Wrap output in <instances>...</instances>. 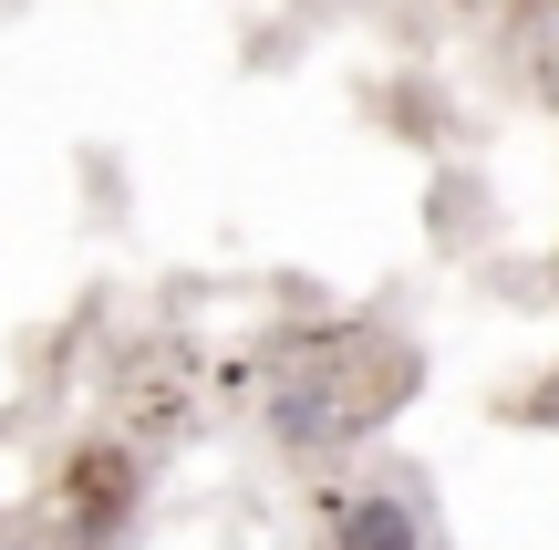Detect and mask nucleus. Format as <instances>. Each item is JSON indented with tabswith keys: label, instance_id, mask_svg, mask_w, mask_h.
<instances>
[{
	"label": "nucleus",
	"instance_id": "nucleus-1",
	"mask_svg": "<svg viewBox=\"0 0 559 550\" xmlns=\"http://www.w3.org/2000/svg\"><path fill=\"white\" fill-rule=\"evenodd\" d=\"M342 550H415V510H394V499H362V510L342 519Z\"/></svg>",
	"mask_w": 559,
	"mask_h": 550
}]
</instances>
